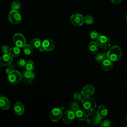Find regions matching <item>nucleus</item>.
Masks as SVG:
<instances>
[{
  "label": "nucleus",
  "instance_id": "4be33fe9",
  "mask_svg": "<svg viewBox=\"0 0 127 127\" xmlns=\"http://www.w3.org/2000/svg\"><path fill=\"white\" fill-rule=\"evenodd\" d=\"M30 45L35 49H39L42 46V42L38 38H34L30 42Z\"/></svg>",
  "mask_w": 127,
  "mask_h": 127
},
{
  "label": "nucleus",
  "instance_id": "412c9836",
  "mask_svg": "<svg viewBox=\"0 0 127 127\" xmlns=\"http://www.w3.org/2000/svg\"><path fill=\"white\" fill-rule=\"evenodd\" d=\"M9 54L12 57H16L18 56L20 54V49L19 47H18L16 46L12 47L10 48Z\"/></svg>",
  "mask_w": 127,
  "mask_h": 127
},
{
  "label": "nucleus",
  "instance_id": "473e14b6",
  "mask_svg": "<svg viewBox=\"0 0 127 127\" xmlns=\"http://www.w3.org/2000/svg\"><path fill=\"white\" fill-rule=\"evenodd\" d=\"M10 47L7 45H3L1 46V50L3 54L9 53L10 50Z\"/></svg>",
  "mask_w": 127,
  "mask_h": 127
},
{
  "label": "nucleus",
  "instance_id": "c756f323",
  "mask_svg": "<svg viewBox=\"0 0 127 127\" xmlns=\"http://www.w3.org/2000/svg\"><path fill=\"white\" fill-rule=\"evenodd\" d=\"M100 126L101 127H109L111 126V123L108 120H104L101 122Z\"/></svg>",
  "mask_w": 127,
  "mask_h": 127
},
{
  "label": "nucleus",
  "instance_id": "c85d7f7f",
  "mask_svg": "<svg viewBox=\"0 0 127 127\" xmlns=\"http://www.w3.org/2000/svg\"><path fill=\"white\" fill-rule=\"evenodd\" d=\"M84 97L83 96L81 93L76 92V93H75L73 95V99L75 101L77 102L82 101Z\"/></svg>",
  "mask_w": 127,
  "mask_h": 127
},
{
  "label": "nucleus",
  "instance_id": "7ed1b4c3",
  "mask_svg": "<svg viewBox=\"0 0 127 127\" xmlns=\"http://www.w3.org/2000/svg\"><path fill=\"white\" fill-rule=\"evenodd\" d=\"M102 119V118L99 115L98 112L94 110L88 112L86 121L87 123L89 125H95L100 123Z\"/></svg>",
  "mask_w": 127,
  "mask_h": 127
},
{
  "label": "nucleus",
  "instance_id": "c9c22d12",
  "mask_svg": "<svg viewBox=\"0 0 127 127\" xmlns=\"http://www.w3.org/2000/svg\"><path fill=\"white\" fill-rule=\"evenodd\" d=\"M126 121H127V117H126Z\"/></svg>",
  "mask_w": 127,
  "mask_h": 127
},
{
  "label": "nucleus",
  "instance_id": "e433bc0d",
  "mask_svg": "<svg viewBox=\"0 0 127 127\" xmlns=\"http://www.w3.org/2000/svg\"></svg>",
  "mask_w": 127,
  "mask_h": 127
},
{
  "label": "nucleus",
  "instance_id": "1a4fd4ad",
  "mask_svg": "<svg viewBox=\"0 0 127 127\" xmlns=\"http://www.w3.org/2000/svg\"><path fill=\"white\" fill-rule=\"evenodd\" d=\"M62 116V110L59 108H53L49 114L50 119L54 122L59 121Z\"/></svg>",
  "mask_w": 127,
  "mask_h": 127
},
{
  "label": "nucleus",
  "instance_id": "ddd939ff",
  "mask_svg": "<svg viewBox=\"0 0 127 127\" xmlns=\"http://www.w3.org/2000/svg\"><path fill=\"white\" fill-rule=\"evenodd\" d=\"M42 46L44 51H50L54 49L55 47V42L52 39H47L43 41L42 43Z\"/></svg>",
  "mask_w": 127,
  "mask_h": 127
},
{
  "label": "nucleus",
  "instance_id": "39448f33",
  "mask_svg": "<svg viewBox=\"0 0 127 127\" xmlns=\"http://www.w3.org/2000/svg\"><path fill=\"white\" fill-rule=\"evenodd\" d=\"M21 74L17 70H12L8 73V79L9 81L12 84L18 83L22 79Z\"/></svg>",
  "mask_w": 127,
  "mask_h": 127
},
{
  "label": "nucleus",
  "instance_id": "6ab92c4d",
  "mask_svg": "<svg viewBox=\"0 0 127 127\" xmlns=\"http://www.w3.org/2000/svg\"><path fill=\"white\" fill-rule=\"evenodd\" d=\"M98 45L97 42L95 41L91 42L88 45V51L89 53L92 54H95L98 52Z\"/></svg>",
  "mask_w": 127,
  "mask_h": 127
},
{
  "label": "nucleus",
  "instance_id": "393cba45",
  "mask_svg": "<svg viewBox=\"0 0 127 127\" xmlns=\"http://www.w3.org/2000/svg\"><path fill=\"white\" fill-rule=\"evenodd\" d=\"M25 69L26 70L33 71L34 69L35 65L34 62L31 60H28L26 61V64L25 66Z\"/></svg>",
  "mask_w": 127,
  "mask_h": 127
},
{
  "label": "nucleus",
  "instance_id": "f704fd0d",
  "mask_svg": "<svg viewBox=\"0 0 127 127\" xmlns=\"http://www.w3.org/2000/svg\"><path fill=\"white\" fill-rule=\"evenodd\" d=\"M125 19H126V20L127 21V14L126 15V16H125Z\"/></svg>",
  "mask_w": 127,
  "mask_h": 127
},
{
  "label": "nucleus",
  "instance_id": "2eb2a0df",
  "mask_svg": "<svg viewBox=\"0 0 127 127\" xmlns=\"http://www.w3.org/2000/svg\"><path fill=\"white\" fill-rule=\"evenodd\" d=\"M101 66L102 68L105 71H109L111 70L113 67V61L109 59L108 58H106L101 63Z\"/></svg>",
  "mask_w": 127,
  "mask_h": 127
},
{
  "label": "nucleus",
  "instance_id": "6e6552de",
  "mask_svg": "<svg viewBox=\"0 0 127 127\" xmlns=\"http://www.w3.org/2000/svg\"><path fill=\"white\" fill-rule=\"evenodd\" d=\"M74 112L71 110H67L64 112L62 116V120L63 122L66 124H69L71 123L75 119Z\"/></svg>",
  "mask_w": 127,
  "mask_h": 127
},
{
  "label": "nucleus",
  "instance_id": "7c9ffc66",
  "mask_svg": "<svg viewBox=\"0 0 127 127\" xmlns=\"http://www.w3.org/2000/svg\"><path fill=\"white\" fill-rule=\"evenodd\" d=\"M26 61L23 59H19L17 61V64L20 67H24L25 66Z\"/></svg>",
  "mask_w": 127,
  "mask_h": 127
},
{
  "label": "nucleus",
  "instance_id": "20e7f679",
  "mask_svg": "<svg viewBox=\"0 0 127 127\" xmlns=\"http://www.w3.org/2000/svg\"><path fill=\"white\" fill-rule=\"evenodd\" d=\"M22 19V16L18 10L12 9L9 13L8 19L12 24H18L21 22Z\"/></svg>",
  "mask_w": 127,
  "mask_h": 127
},
{
  "label": "nucleus",
  "instance_id": "2f4dec72",
  "mask_svg": "<svg viewBox=\"0 0 127 127\" xmlns=\"http://www.w3.org/2000/svg\"><path fill=\"white\" fill-rule=\"evenodd\" d=\"M70 110L75 112L76 110L79 109V105L76 102H72L69 105Z\"/></svg>",
  "mask_w": 127,
  "mask_h": 127
},
{
  "label": "nucleus",
  "instance_id": "a878e982",
  "mask_svg": "<svg viewBox=\"0 0 127 127\" xmlns=\"http://www.w3.org/2000/svg\"><path fill=\"white\" fill-rule=\"evenodd\" d=\"M100 35V34H99L98 33V32H97L95 30H92V31H90L89 33V38L91 40L97 39Z\"/></svg>",
  "mask_w": 127,
  "mask_h": 127
},
{
  "label": "nucleus",
  "instance_id": "423d86ee",
  "mask_svg": "<svg viewBox=\"0 0 127 127\" xmlns=\"http://www.w3.org/2000/svg\"><path fill=\"white\" fill-rule=\"evenodd\" d=\"M12 41L14 44L19 48H23L26 45V39L24 36L20 33H16L14 34L12 38Z\"/></svg>",
  "mask_w": 127,
  "mask_h": 127
},
{
  "label": "nucleus",
  "instance_id": "f3484780",
  "mask_svg": "<svg viewBox=\"0 0 127 127\" xmlns=\"http://www.w3.org/2000/svg\"><path fill=\"white\" fill-rule=\"evenodd\" d=\"M74 113L75 118H76L77 120L81 121L86 120L87 114L84 110L78 109L74 112Z\"/></svg>",
  "mask_w": 127,
  "mask_h": 127
},
{
  "label": "nucleus",
  "instance_id": "bb28decb",
  "mask_svg": "<svg viewBox=\"0 0 127 127\" xmlns=\"http://www.w3.org/2000/svg\"><path fill=\"white\" fill-rule=\"evenodd\" d=\"M21 6V4L20 2L18 0H14L11 4V8L13 10H18L20 8Z\"/></svg>",
  "mask_w": 127,
  "mask_h": 127
},
{
  "label": "nucleus",
  "instance_id": "b1692460",
  "mask_svg": "<svg viewBox=\"0 0 127 127\" xmlns=\"http://www.w3.org/2000/svg\"><path fill=\"white\" fill-rule=\"evenodd\" d=\"M23 51L25 54L27 55H30L33 52V48L30 44H26L23 47Z\"/></svg>",
  "mask_w": 127,
  "mask_h": 127
},
{
  "label": "nucleus",
  "instance_id": "dca6fc26",
  "mask_svg": "<svg viewBox=\"0 0 127 127\" xmlns=\"http://www.w3.org/2000/svg\"><path fill=\"white\" fill-rule=\"evenodd\" d=\"M10 106V103L9 100L4 96H1L0 97V108L2 110H7Z\"/></svg>",
  "mask_w": 127,
  "mask_h": 127
},
{
  "label": "nucleus",
  "instance_id": "cd10ccee",
  "mask_svg": "<svg viewBox=\"0 0 127 127\" xmlns=\"http://www.w3.org/2000/svg\"><path fill=\"white\" fill-rule=\"evenodd\" d=\"M93 22H94V19L91 16L87 15L84 17V22H85L86 24L91 25L93 24Z\"/></svg>",
  "mask_w": 127,
  "mask_h": 127
},
{
  "label": "nucleus",
  "instance_id": "f257e3e1",
  "mask_svg": "<svg viewBox=\"0 0 127 127\" xmlns=\"http://www.w3.org/2000/svg\"><path fill=\"white\" fill-rule=\"evenodd\" d=\"M122 56V50L118 46H114L107 53V57L113 62L119 61Z\"/></svg>",
  "mask_w": 127,
  "mask_h": 127
},
{
  "label": "nucleus",
  "instance_id": "a211bd4d",
  "mask_svg": "<svg viewBox=\"0 0 127 127\" xmlns=\"http://www.w3.org/2000/svg\"><path fill=\"white\" fill-rule=\"evenodd\" d=\"M13 109L15 113L17 115H22L24 111V108L23 104L19 102H17L15 103Z\"/></svg>",
  "mask_w": 127,
  "mask_h": 127
},
{
  "label": "nucleus",
  "instance_id": "9b49d317",
  "mask_svg": "<svg viewBox=\"0 0 127 127\" xmlns=\"http://www.w3.org/2000/svg\"><path fill=\"white\" fill-rule=\"evenodd\" d=\"M12 62V57L9 54H3L0 57V66H4L10 65Z\"/></svg>",
  "mask_w": 127,
  "mask_h": 127
},
{
  "label": "nucleus",
  "instance_id": "f03ea898",
  "mask_svg": "<svg viewBox=\"0 0 127 127\" xmlns=\"http://www.w3.org/2000/svg\"><path fill=\"white\" fill-rule=\"evenodd\" d=\"M81 102L83 108L88 112L94 111L97 106L96 101L90 96L84 97Z\"/></svg>",
  "mask_w": 127,
  "mask_h": 127
},
{
  "label": "nucleus",
  "instance_id": "9d476101",
  "mask_svg": "<svg viewBox=\"0 0 127 127\" xmlns=\"http://www.w3.org/2000/svg\"><path fill=\"white\" fill-rule=\"evenodd\" d=\"M72 24L75 26H81L84 23V17L79 13H75L70 17Z\"/></svg>",
  "mask_w": 127,
  "mask_h": 127
},
{
  "label": "nucleus",
  "instance_id": "72a5a7b5",
  "mask_svg": "<svg viewBox=\"0 0 127 127\" xmlns=\"http://www.w3.org/2000/svg\"><path fill=\"white\" fill-rule=\"evenodd\" d=\"M121 1H122V0H111V1L113 3H115V4L119 3Z\"/></svg>",
  "mask_w": 127,
  "mask_h": 127
},
{
  "label": "nucleus",
  "instance_id": "aec40b11",
  "mask_svg": "<svg viewBox=\"0 0 127 127\" xmlns=\"http://www.w3.org/2000/svg\"><path fill=\"white\" fill-rule=\"evenodd\" d=\"M99 115L101 117L102 119L105 118L108 114V109L104 105H100L98 107L97 111Z\"/></svg>",
  "mask_w": 127,
  "mask_h": 127
},
{
  "label": "nucleus",
  "instance_id": "f8f14e48",
  "mask_svg": "<svg viewBox=\"0 0 127 127\" xmlns=\"http://www.w3.org/2000/svg\"><path fill=\"white\" fill-rule=\"evenodd\" d=\"M94 87L90 84L84 86L81 90V93L84 97H90L94 92Z\"/></svg>",
  "mask_w": 127,
  "mask_h": 127
},
{
  "label": "nucleus",
  "instance_id": "4468645a",
  "mask_svg": "<svg viewBox=\"0 0 127 127\" xmlns=\"http://www.w3.org/2000/svg\"><path fill=\"white\" fill-rule=\"evenodd\" d=\"M35 76V74L32 71L25 70L24 71L22 75V79L25 83H30Z\"/></svg>",
  "mask_w": 127,
  "mask_h": 127
},
{
  "label": "nucleus",
  "instance_id": "0eeeda50",
  "mask_svg": "<svg viewBox=\"0 0 127 127\" xmlns=\"http://www.w3.org/2000/svg\"><path fill=\"white\" fill-rule=\"evenodd\" d=\"M98 46L103 49H108L111 46L110 40L105 36L100 35L97 39L96 42Z\"/></svg>",
  "mask_w": 127,
  "mask_h": 127
},
{
  "label": "nucleus",
  "instance_id": "5701e85b",
  "mask_svg": "<svg viewBox=\"0 0 127 127\" xmlns=\"http://www.w3.org/2000/svg\"><path fill=\"white\" fill-rule=\"evenodd\" d=\"M107 53H101L97 54L95 58V61L99 63H101L105 59L107 58Z\"/></svg>",
  "mask_w": 127,
  "mask_h": 127
}]
</instances>
